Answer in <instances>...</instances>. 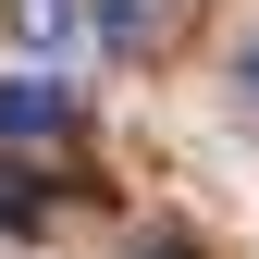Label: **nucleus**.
<instances>
[{
	"label": "nucleus",
	"instance_id": "obj_1",
	"mask_svg": "<svg viewBox=\"0 0 259 259\" xmlns=\"http://www.w3.org/2000/svg\"><path fill=\"white\" fill-rule=\"evenodd\" d=\"M62 123H74V87L62 74H13L0 87V148H50Z\"/></svg>",
	"mask_w": 259,
	"mask_h": 259
},
{
	"label": "nucleus",
	"instance_id": "obj_2",
	"mask_svg": "<svg viewBox=\"0 0 259 259\" xmlns=\"http://www.w3.org/2000/svg\"><path fill=\"white\" fill-rule=\"evenodd\" d=\"M136 259H198V247H185V235H148V247H136Z\"/></svg>",
	"mask_w": 259,
	"mask_h": 259
},
{
	"label": "nucleus",
	"instance_id": "obj_3",
	"mask_svg": "<svg viewBox=\"0 0 259 259\" xmlns=\"http://www.w3.org/2000/svg\"><path fill=\"white\" fill-rule=\"evenodd\" d=\"M247 99H259V50H247Z\"/></svg>",
	"mask_w": 259,
	"mask_h": 259
}]
</instances>
